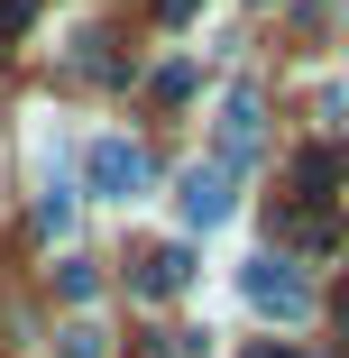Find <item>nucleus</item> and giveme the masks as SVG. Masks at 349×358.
Returning <instances> with one entry per match:
<instances>
[{
    "instance_id": "f257e3e1",
    "label": "nucleus",
    "mask_w": 349,
    "mask_h": 358,
    "mask_svg": "<svg viewBox=\"0 0 349 358\" xmlns=\"http://www.w3.org/2000/svg\"><path fill=\"white\" fill-rule=\"evenodd\" d=\"M239 294H248V313H276V322H304V313H313V285H304L285 257L239 266Z\"/></svg>"
},
{
    "instance_id": "39448f33",
    "label": "nucleus",
    "mask_w": 349,
    "mask_h": 358,
    "mask_svg": "<svg viewBox=\"0 0 349 358\" xmlns=\"http://www.w3.org/2000/svg\"><path fill=\"white\" fill-rule=\"evenodd\" d=\"M184 275H193V257H184V248H138V266H129L138 294H184Z\"/></svg>"
},
{
    "instance_id": "7ed1b4c3",
    "label": "nucleus",
    "mask_w": 349,
    "mask_h": 358,
    "mask_svg": "<svg viewBox=\"0 0 349 358\" xmlns=\"http://www.w3.org/2000/svg\"><path fill=\"white\" fill-rule=\"evenodd\" d=\"M175 202H184V221H193V230H221V221H230V166H193Z\"/></svg>"
},
{
    "instance_id": "6e6552de",
    "label": "nucleus",
    "mask_w": 349,
    "mask_h": 358,
    "mask_svg": "<svg viewBox=\"0 0 349 358\" xmlns=\"http://www.w3.org/2000/svg\"><path fill=\"white\" fill-rule=\"evenodd\" d=\"M157 10H166V19H193V0H157Z\"/></svg>"
},
{
    "instance_id": "f03ea898",
    "label": "nucleus",
    "mask_w": 349,
    "mask_h": 358,
    "mask_svg": "<svg viewBox=\"0 0 349 358\" xmlns=\"http://www.w3.org/2000/svg\"><path fill=\"white\" fill-rule=\"evenodd\" d=\"M83 175H92V193H101V202H129L138 184H148V157H138L129 138H92V157H83Z\"/></svg>"
},
{
    "instance_id": "423d86ee",
    "label": "nucleus",
    "mask_w": 349,
    "mask_h": 358,
    "mask_svg": "<svg viewBox=\"0 0 349 358\" xmlns=\"http://www.w3.org/2000/svg\"><path fill=\"white\" fill-rule=\"evenodd\" d=\"M248 148H257V92H230V101H221V157L239 166Z\"/></svg>"
},
{
    "instance_id": "20e7f679",
    "label": "nucleus",
    "mask_w": 349,
    "mask_h": 358,
    "mask_svg": "<svg viewBox=\"0 0 349 358\" xmlns=\"http://www.w3.org/2000/svg\"><path fill=\"white\" fill-rule=\"evenodd\" d=\"M340 184H349V157H340V148H304V157H294V193H304V202H331Z\"/></svg>"
},
{
    "instance_id": "0eeeda50",
    "label": "nucleus",
    "mask_w": 349,
    "mask_h": 358,
    "mask_svg": "<svg viewBox=\"0 0 349 358\" xmlns=\"http://www.w3.org/2000/svg\"><path fill=\"white\" fill-rule=\"evenodd\" d=\"M28 19H37V0H0V46H10V37H19Z\"/></svg>"
},
{
    "instance_id": "1a4fd4ad",
    "label": "nucleus",
    "mask_w": 349,
    "mask_h": 358,
    "mask_svg": "<svg viewBox=\"0 0 349 358\" xmlns=\"http://www.w3.org/2000/svg\"><path fill=\"white\" fill-rule=\"evenodd\" d=\"M248 358H304V349H248Z\"/></svg>"
}]
</instances>
